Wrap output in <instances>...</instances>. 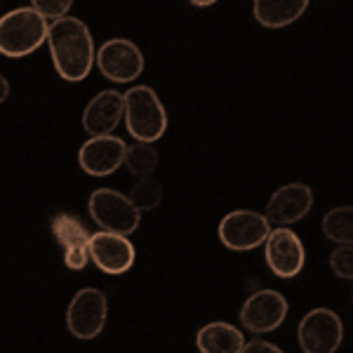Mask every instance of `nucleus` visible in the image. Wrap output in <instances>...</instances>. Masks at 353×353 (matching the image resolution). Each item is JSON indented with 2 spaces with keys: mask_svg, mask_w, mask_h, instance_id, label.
Listing matches in <instances>:
<instances>
[{
  "mask_svg": "<svg viewBox=\"0 0 353 353\" xmlns=\"http://www.w3.org/2000/svg\"><path fill=\"white\" fill-rule=\"evenodd\" d=\"M311 0H254L252 14L264 28H285L306 12Z\"/></svg>",
  "mask_w": 353,
  "mask_h": 353,
  "instance_id": "17",
  "label": "nucleus"
},
{
  "mask_svg": "<svg viewBox=\"0 0 353 353\" xmlns=\"http://www.w3.org/2000/svg\"><path fill=\"white\" fill-rule=\"evenodd\" d=\"M48 19L33 8H14L0 17V54L19 59L48 41Z\"/></svg>",
  "mask_w": 353,
  "mask_h": 353,
  "instance_id": "3",
  "label": "nucleus"
},
{
  "mask_svg": "<svg viewBox=\"0 0 353 353\" xmlns=\"http://www.w3.org/2000/svg\"><path fill=\"white\" fill-rule=\"evenodd\" d=\"M245 346L243 330L226 321H212L196 334L198 353H241Z\"/></svg>",
  "mask_w": 353,
  "mask_h": 353,
  "instance_id": "16",
  "label": "nucleus"
},
{
  "mask_svg": "<svg viewBox=\"0 0 353 353\" xmlns=\"http://www.w3.org/2000/svg\"><path fill=\"white\" fill-rule=\"evenodd\" d=\"M288 299L278 290H257L241 306V325L252 334H269L288 318Z\"/></svg>",
  "mask_w": 353,
  "mask_h": 353,
  "instance_id": "10",
  "label": "nucleus"
},
{
  "mask_svg": "<svg viewBox=\"0 0 353 353\" xmlns=\"http://www.w3.org/2000/svg\"><path fill=\"white\" fill-rule=\"evenodd\" d=\"M264 259L276 278L290 281L299 276L306 264V248L301 238L288 226H276L264 241Z\"/></svg>",
  "mask_w": 353,
  "mask_h": 353,
  "instance_id": "9",
  "label": "nucleus"
},
{
  "mask_svg": "<svg viewBox=\"0 0 353 353\" xmlns=\"http://www.w3.org/2000/svg\"><path fill=\"white\" fill-rule=\"evenodd\" d=\"M109 321V301L106 294L97 288H83L73 294L66 309V327L68 332L81 341L99 337L101 330Z\"/></svg>",
  "mask_w": 353,
  "mask_h": 353,
  "instance_id": "5",
  "label": "nucleus"
},
{
  "mask_svg": "<svg viewBox=\"0 0 353 353\" xmlns=\"http://www.w3.org/2000/svg\"><path fill=\"white\" fill-rule=\"evenodd\" d=\"M90 261L106 276H123L134 266L137 250L128 236L111 231H97L88 243Z\"/></svg>",
  "mask_w": 353,
  "mask_h": 353,
  "instance_id": "11",
  "label": "nucleus"
},
{
  "mask_svg": "<svg viewBox=\"0 0 353 353\" xmlns=\"http://www.w3.org/2000/svg\"><path fill=\"white\" fill-rule=\"evenodd\" d=\"M323 233L327 241L337 245H351L353 241V208L351 205H341L332 208L323 217Z\"/></svg>",
  "mask_w": 353,
  "mask_h": 353,
  "instance_id": "18",
  "label": "nucleus"
},
{
  "mask_svg": "<svg viewBox=\"0 0 353 353\" xmlns=\"http://www.w3.org/2000/svg\"><path fill=\"white\" fill-rule=\"evenodd\" d=\"M297 341L304 353H337L344 341V323L339 313L318 306L299 321Z\"/></svg>",
  "mask_w": 353,
  "mask_h": 353,
  "instance_id": "6",
  "label": "nucleus"
},
{
  "mask_svg": "<svg viewBox=\"0 0 353 353\" xmlns=\"http://www.w3.org/2000/svg\"><path fill=\"white\" fill-rule=\"evenodd\" d=\"M189 3L193 5V8H210V5L219 3V0H189Z\"/></svg>",
  "mask_w": 353,
  "mask_h": 353,
  "instance_id": "25",
  "label": "nucleus"
},
{
  "mask_svg": "<svg viewBox=\"0 0 353 353\" xmlns=\"http://www.w3.org/2000/svg\"><path fill=\"white\" fill-rule=\"evenodd\" d=\"M330 269L341 281H351L353 278V248L351 245H339L332 254H330Z\"/></svg>",
  "mask_w": 353,
  "mask_h": 353,
  "instance_id": "21",
  "label": "nucleus"
},
{
  "mask_svg": "<svg viewBox=\"0 0 353 353\" xmlns=\"http://www.w3.org/2000/svg\"><path fill=\"white\" fill-rule=\"evenodd\" d=\"M271 224L257 210H233L219 221V241L233 252H248L264 245Z\"/></svg>",
  "mask_w": 353,
  "mask_h": 353,
  "instance_id": "8",
  "label": "nucleus"
},
{
  "mask_svg": "<svg viewBox=\"0 0 353 353\" xmlns=\"http://www.w3.org/2000/svg\"><path fill=\"white\" fill-rule=\"evenodd\" d=\"M313 208V191L301 181H292L271 193L266 210L261 214L273 226H292L311 212Z\"/></svg>",
  "mask_w": 353,
  "mask_h": 353,
  "instance_id": "12",
  "label": "nucleus"
},
{
  "mask_svg": "<svg viewBox=\"0 0 353 353\" xmlns=\"http://www.w3.org/2000/svg\"><path fill=\"white\" fill-rule=\"evenodd\" d=\"M241 353H285V351L266 339H250V341H245Z\"/></svg>",
  "mask_w": 353,
  "mask_h": 353,
  "instance_id": "23",
  "label": "nucleus"
},
{
  "mask_svg": "<svg viewBox=\"0 0 353 353\" xmlns=\"http://www.w3.org/2000/svg\"><path fill=\"white\" fill-rule=\"evenodd\" d=\"M50 231L57 245L64 252V264L68 271H83L90 264V254H88V243H90V233L85 229V224L76 214L59 212L54 214L50 221Z\"/></svg>",
  "mask_w": 353,
  "mask_h": 353,
  "instance_id": "13",
  "label": "nucleus"
},
{
  "mask_svg": "<svg viewBox=\"0 0 353 353\" xmlns=\"http://www.w3.org/2000/svg\"><path fill=\"white\" fill-rule=\"evenodd\" d=\"M48 48L54 71L66 83H81L94 66V38L78 17H61L48 26Z\"/></svg>",
  "mask_w": 353,
  "mask_h": 353,
  "instance_id": "1",
  "label": "nucleus"
},
{
  "mask_svg": "<svg viewBox=\"0 0 353 353\" xmlns=\"http://www.w3.org/2000/svg\"><path fill=\"white\" fill-rule=\"evenodd\" d=\"M125 168L134 176H151L158 168V151L153 144H144V141H134L132 146L125 149Z\"/></svg>",
  "mask_w": 353,
  "mask_h": 353,
  "instance_id": "19",
  "label": "nucleus"
},
{
  "mask_svg": "<svg viewBox=\"0 0 353 353\" xmlns=\"http://www.w3.org/2000/svg\"><path fill=\"white\" fill-rule=\"evenodd\" d=\"M125 149L128 144L116 134L90 137L78 151V165L90 176H109L123 165Z\"/></svg>",
  "mask_w": 353,
  "mask_h": 353,
  "instance_id": "14",
  "label": "nucleus"
},
{
  "mask_svg": "<svg viewBox=\"0 0 353 353\" xmlns=\"http://www.w3.org/2000/svg\"><path fill=\"white\" fill-rule=\"evenodd\" d=\"M123 92L118 90H101L88 101L83 111V130L90 137L113 134V130L123 121Z\"/></svg>",
  "mask_w": 353,
  "mask_h": 353,
  "instance_id": "15",
  "label": "nucleus"
},
{
  "mask_svg": "<svg viewBox=\"0 0 353 353\" xmlns=\"http://www.w3.org/2000/svg\"><path fill=\"white\" fill-rule=\"evenodd\" d=\"M31 8L38 14H43L45 19L54 21L68 14V10L73 8V0H31Z\"/></svg>",
  "mask_w": 353,
  "mask_h": 353,
  "instance_id": "22",
  "label": "nucleus"
},
{
  "mask_svg": "<svg viewBox=\"0 0 353 353\" xmlns=\"http://www.w3.org/2000/svg\"><path fill=\"white\" fill-rule=\"evenodd\" d=\"M10 97V81L0 73V104Z\"/></svg>",
  "mask_w": 353,
  "mask_h": 353,
  "instance_id": "24",
  "label": "nucleus"
},
{
  "mask_svg": "<svg viewBox=\"0 0 353 353\" xmlns=\"http://www.w3.org/2000/svg\"><path fill=\"white\" fill-rule=\"evenodd\" d=\"M128 198L139 212H149V210H156L163 203V184L153 176H139Z\"/></svg>",
  "mask_w": 353,
  "mask_h": 353,
  "instance_id": "20",
  "label": "nucleus"
},
{
  "mask_svg": "<svg viewBox=\"0 0 353 353\" xmlns=\"http://www.w3.org/2000/svg\"><path fill=\"white\" fill-rule=\"evenodd\" d=\"M123 121L134 141L156 144L168 130V111L149 85H134L123 94Z\"/></svg>",
  "mask_w": 353,
  "mask_h": 353,
  "instance_id": "2",
  "label": "nucleus"
},
{
  "mask_svg": "<svg viewBox=\"0 0 353 353\" xmlns=\"http://www.w3.org/2000/svg\"><path fill=\"white\" fill-rule=\"evenodd\" d=\"M88 212L94 224L101 226V231H111L118 236L134 233L141 221V212L130 203V198L116 189H106V186L90 193Z\"/></svg>",
  "mask_w": 353,
  "mask_h": 353,
  "instance_id": "4",
  "label": "nucleus"
},
{
  "mask_svg": "<svg viewBox=\"0 0 353 353\" xmlns=\"http://www.w3.org/2000/svg\"><path fill=\"white\" fill-rule=\"evenodd\" d=\"M94 64L111 83H132L144 73V54L130 38H111L94 50Z\"/></svg>",
  "mask_w": 353,
  "mask_h": 353,
  "instance_id": "7",
  "label": "nucleus"
}]
</instances>
